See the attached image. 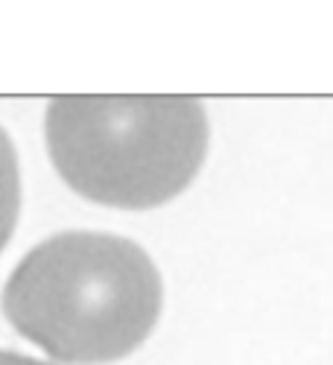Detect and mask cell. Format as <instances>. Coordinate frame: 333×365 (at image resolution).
<instances>
[{
	"mask_svg": "<svg viewBox=\"0 0 333 365\" xmlns=\"http://www.w3.org/2000/svg\"><path fill=\"white\" fill-rule=\"evenodd\" d=\"M4 313L56 362H114L155 327L161 275L132 240L68 231L18 263L4 289Z\"/></svg>",
	"mask_w": 333,
	"mask_h": 365,
	"instance_id": "obj_1",
	"label": "cell"
},
{
	"mask_svg": "<svg viewBox=\"0 0 333 365\" xmlns=\"http://www.w3.org/2000/svg\"><path fill=\"white\" fill-rule=\"evenodd\" d=\"M47 146L85 199L155 207L199 173L208 120L190 97H58L47 108Z\"/></svg>",
	"mask_w": 333,
	"mask_h": 365,
	"instance_id": "obj_2",
	"label": "cell"
},
{
	"mask_svg": "<svg viewBox=\"0 0 333 365\" xmlns=\"http://www.w3.org/2000/svg\"><path fill=\"white\" fill-rule=\"evenodd\" d=\"M21 207V178H18V158L9 135L0 129V252L12 237L15 220Z\"/></svg>",
	"mask_w": 333,
	"mask_h": 365,
	"instance_id": "obj_3",
	"label": "cell"
},
{
	"mask_svg": "<svg viewBox=\"0 0 333 365\" xmlns=\"http://www.w3.org/2000/svg\"><path fill=\"white\" fill-rule=\"evenodd\" d=\"M0 365H47V362H39V359H26L21 354H12V351H0Z\"/></svg>",
	"mask_w": 333,
	"mask_h": 365,
	"instance_id": "obj_4",
	"label": "cell"
}]
</instances>
